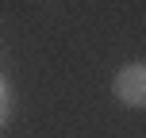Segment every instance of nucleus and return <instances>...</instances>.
Returning <instances> with one entry per match:
<instances>
[{"label": "nucleus", "mask_w": 146, "mask_h": 138, "mask_svg": "<svg viewBox=\"0 0 146 138\" xmlns=\"http://www.w3.org/2000/svg\"><path fill=\"white\" fill-rule=\"evenodd\" d=\"M111 92L123 108H135V111H146V61H131L115 73L111 81Z\"/></svg>", "instance_id": "1"}, {"label": "nucleus", "mask_w": 146, "mask_h": 138, "mask_svg": "<svg viewBox=\"0 0 146 138\" xmlns=\"http://www.w3.org/2000/svg\"><path fill=\"white\" fill-rule=\"evenodd\" d=\"M8 115H12V85H8L4 73H0V127L8 123Z\"/></svg>", "instance_id": "2"}]
</instances>
